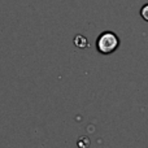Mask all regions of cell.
Segmentation results:
<instances>
[{"mask_svg":"<svg viewBox=\"0 0 148 148\" xmlns=\"http://www.w3.org/2000/svg\"><path fill=\"white\" fill-rule=\"evenodd\" d=\"M96 51L100 55H112L118 49L121 40L118 35L113 31H104L96 38Z\"/></svg>","mask_w":148,"mask_h":148,"instance_id":"1","label":"cell"},{"mask_svg":"<svg viewBox=\"0 0 148 148\" xmlns=\"http://www.w3.org/2000/svg\"><path fill=\"white\" fill-rule=\"evenodd\" d=\"M73 43L77 48H81V49L88 47V40H87V38L84 35H82V34H77V35L74 36Z\"/></svg>","mask_w":148,"mask_h":148,"instance_id":"2","label":"cell"},{"mask_svg":"<svg viewBox=\"0 0 148 148\" xmlns=\"http://www.w3.org/2000/svg\"><path fill=\"white\" fill-rule=\"evenodd\" d=\"M139 14H140V17L143 18L144 21H147V22H148V3H147V4H144L143 7L140 8V12H139Z\"/></svg>","mask_w":148,"mask_h":148,"instance_id":"3","label":"cell"},{"mask_svg":"<svg viewBox=\"0 0 148 148\" xmlns=\"http://www.w3.org/2000/svg\"><path fill=\"white\" fill-rule=\"evenodd\" d=\"M77 144H78L79 147H82V148H87L90 146V139L87 138V136H81Z\"/></svg>","mask_w":148,"mask_h":148,"instance_id":"4","label":"cell"}]
</instances>
